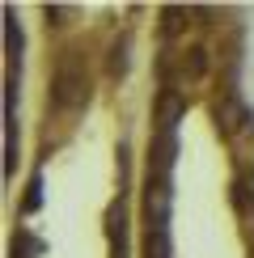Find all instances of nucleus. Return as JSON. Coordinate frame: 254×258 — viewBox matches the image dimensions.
Returning <instances> with one entry per match:
<instances>
[{"instance_id": "5", "label": "nucleus", "mask_w": 254, "mask_h": 258, "mask_svg": "<svg viewBox=\"0 0 254 258\" xmlns=\"http://www.w3.org/2000/svg\"><path fill=\"white\" fill-rule=\"evenodd\" d=\"M5 47H9V59H21V30H17V21L13 13H5Z\"/></svg>"}, {"instance_id": "6", "label": "nucleus", "mask_w": 254, "mask_h": 258, "mask_svg": "<svg viewBox=\"0 0 254 258\" xmlns=\"http://www.w3.org/2000/svg\"><path fill=\"white\" fill-rule=\"evenodd\" d=\"M182 68H186V77H190V81L204 77V72H208V51H204V47H190V51H186V59H182Z\"/></svg>"}, {"instance_id": "1", "label": "nucleus", "mask_w": 254, "mask_h": 258, "mask_svg": "<svg viewBox=\"0 0 254 258\" xmlns=\"http://www.w3.org/2000/svg\"><path fill=\"white\" fill-rule=\"evenodd\" d=\"M85 93H89V77H85L81 59H64L55 72V102L64 110H72V106L85 102Z\"/></svg>"}, {"instance_id": "7", "label": "nucleus", "mask_w": 254, "mask_h": 258, "mask_svg": "<svg viewBox=\"0 0 254 258\" xmlns=\"http://www.w3.org/2000/svg\"><path fill=\"white\" fill-rule=\"evenodd\" d=\"M38 203H42V178L34 174V178H30V186H26V203H21V208H26V212H38Z\"/></svg>"}, {"instance_id": "9", "label": "nucleus", "mask_w": 254, "mask_h": 258, "mask_svg": "<svg viewBox=\"0 0 254 258\" xmlns=\"http://www.w3.org/2000/svg\"><path fill=\"white\" fill-rule=\"evenodd\" d=\"M178 17H182L178 9H165V34H174V30H178Z\"/></svg>"}, {"instance_id": "4", "label": "nucleus", "mask_w": 254, "mask_h": 258, "mask_svg": "<svg viewBox=\"0 0 254 258\" xmlns=\"http://www.w3.org/2000/svg\"><path fill=\"white\" fill-rule=\"evenodd\" d=\"M178 119H182V102H178V93H161V136H174Z\"/></svg>"}, {"instance_id": "8", "label": "nucleus", "mask_w": 254, "mask_h": 258, "mask_svg": "<svg viewBox=\"0 0 254 258\" xmlns=\"http://www.w3.org/2000/svg\"><path fill=\"white\" fill-rule=\"evenodd\" d=\"M123 72H127V42L110 51V77H123Z\"/></svg>"}, {"instance_id": "3", "label": "nucleus", "mask_w": 254, "mask_h": 258, "mask_svg": "<svg viewBox=\"0 0 254 258\" xmlns=\"http://www.w3.org/2000/svg\"><path fill=\"white\" fill-rule=\"evenodd\" d=\"M246 119H250V114L241 110V102H237V98H225V102L216 106V123L225 127L229 136H233V132H241V127H246Z\"/></svg>"}, {"instance_id": "2", "label": "nucleus", "mask_w": 254, "mask_h": 258, "mask_svg": "<svg viewBox=\"0 0 254 258\" xmlns=\"http://www.w3.org/2000/svg\"><path fill=\"white\" fill-rule=\"evenodd\" d=\"M106 233H110V254L123 258L127 254V212H123V203H114V208H110V216H106Z\"/></svg>"}]
</instances>
